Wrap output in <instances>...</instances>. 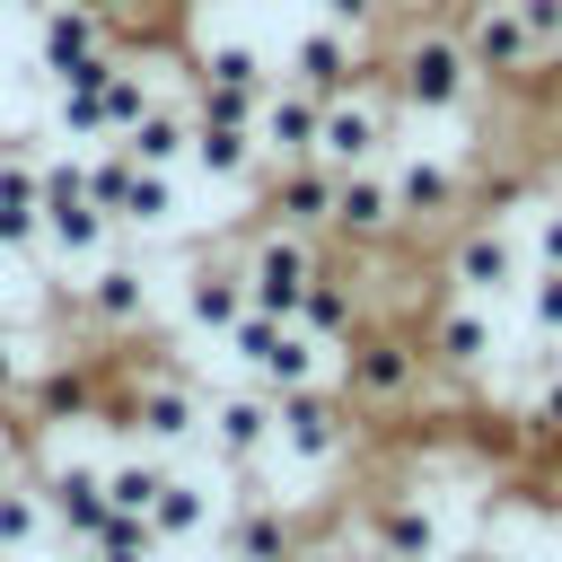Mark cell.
<instances>
[{"mask_svg":"<svg viewBox=\"0 0 562 562\" xmlns=\"http://www.w3.org/2000/svg\"><path fill=\"white\" fill-rule=\"evenodd\" d=\"M220 351H228L263 395H281V386H316V378L334 369V342H316L299 316H272V307H237V325L220 334Z\"/></svg>","mask_w":562,"mask_h":562,"instance_id":"3","label":"cell"},{"mask_svg":"<svg viewBox=\"0 0 562 562\" xmlns=\"http://www.w3.org/2000/svg\"><path fill=\"white\" fill-rule=\"evenodd\" d=\"M114 220L88 202V193H53L44 211H35V255H61V263H97V255H114Z\"/></svg>","mask_w":562,"mask_h":562,"instance_id":"23","label":"cell"},{"mask_svg":"<svg viewBox=\"0 0 562 562\" xmlns=\"http://www.w3.org/2000/svg\"><path fill=\"white\" fill-rule=\"evenodd\" d=\"M439 562H509V553L483 544V536H465V544H439Z\"/></svg>","mask_w":562,"mask_h":562,"instance_id":"40","label":"cell"},{"mask_svg":"<svg viewBox=\"0 0 562 562\" xmlns=\"http://www.w3.org/2000/svg\"><path fill=\"white\" fill-rule=\"evenodd\" d=\"M184 167H202L211 184H263V149H255V132H237V123H193Z\"/></svg>","mask_w":562,"mask_h":562,"instance_id":"25","label":"cell"},{"mask_svg":"<svg viewBox=\"0 0 562 562\" xmlns=\"http://www.w3.org/2000/svg\"><path fill=\"white\" fill-rule=\"evenodd\" d=\"M395 237H404V220H395L386 158H378V167H342V176H334V211H325V246L378 255V246H395Z\"/></svg>","mask_w":562,"mask_h":562,"instance_id":"12","label":"cell"},{"mask_svg":"<svg viewBox=\"0 0 562 562\" xmlns=\"http://www.w3.org/2000/svg\"><path fill=\"white\" fill-rule=\"evenodd\" d=\"M386 9H395V0H325V18H334V26H360V35H378Z\"/></svg>","mask_w":562,"mask_h":562,"instance_id":"38","label":"cell"},{"mask_svg":"<svg viewBox=\"0 0 562 562\" xmlns=\"http://www.w3.org/2000/svg\"><path fill=\"white\" fill-rule=\"evenodd\" d=\"M132 167H140V158H132L123 140H105L97 158H79V193H88V202L114 220V211H123V193H132Z\"/></svg>","mask_w":562,"mask_h":562,"instance_id":"32","label":"cell"},{"mask_svg":"<svg viewBox=\"0 0 562 562\" xmlns=\"http://www.w3.org/2000/svg\"><path fill=\"white\" fill-rule=\"evenodd\" d=\"M255 202H263V220H281V228H299V237H325V211H334V167H316V158H299V167H263Z\"/></svg>","mask_w":562,"mask_h":562,"instance_id":"22","label":"cell"},{"mask_svg":"<svg viewBox=\"0 0 562 562\" xmlns=\"http://www.w3.org/2000/svg\"><path fill=\"white\" fill-rule=\"evenodd\" d=\"M334 386H342V404L369 422V413H413V404L439 386V369L422 360V334L369 316L351 342H334Z\"/></svg>","mask_w":562,"mask_h":562,"instance_id":"2","label":"cell"},{"mask_svg":"<svg viewBox=\"0 0 562 562\" xmlns=\"http://www.w3.org/2000/svg\"><path fill=\"white\" fill-rule=\"evenodd\" d=\"M176 220V167H132V193L114 211V228H167Z\"/></svg>","mask_w":562,"mask_h":562,"instance_id":"31","label":"cell"},{"mask_svg":"<svg viewBox=\"0 0 562 562\" xmlns=\"http://www.w3.org/2000/svg\"><path fill=\"white\" fill-rule=\"evenodd\" d=\"M492 351H501L492 299H465V290H448V299L430 307V325H422V360H430L448 386H474V378L492 369Z\"/></svg>","mask_w":562,"mask_h":562,"instance_id":"10","label":"cell"},{"mask_svg":"<svg viewBox=\"0 0 562 562\" xmlns=\"http://www.w3.org/2000/svg\"><path fill=\"white\" fill-rule=\"evenodd\" d=\"M386 184H395V220H404V237L448 228V220H465V202H474L465 158H448V149H386Z\"/></svg>","mask_w":562,"mask_h":562,"instance_id":"9","label":"cell"},{"mask_svg":"<svg viewBox=\"0 0 562 562\" xmlns=\"http://www.w3.org/2000/svg\"><path fill=\"white\" fill-rule=\"evenodd\" d=\"M97 465H105V509H140V518H149V501H158V483H167V457L140 448V457H97Z\"/></svg>","mask_w":562,"mask_h":562,"instance_id":"29","label":"cell"},{"mask_svg":"<svg viewBox=\"0 0 562 562\" xmlns=\"http://www.w3.org/2000/svg\"><path fill=\"white\" fill-rule=\"evenodd\" d=\"M518 272H527V237L509 228V211H474L465 202V220L439 228V281L448 290L501 299V290H518Z\"/></svg>","mask_w":562,"mask_h":562,"instance_id":"4","label":"cell"},{"mask_svg":"<svg viewBox=\"0 0 562 562\" xmlns=\"http://www.w3.org/2000/svg\"><path fill=\"white\" fill-rule=\"evenodd\" d=\"M9 474H26V448H0V483H9Z\"/></svg>","mask_w":562,"mask_h":562,"instance_id":"42","label":"cell"},{"mask_svg":"<svg viewBox=\"0 0 562 562\" xmlns=\"http://www.w3.org/2000/svg\"><path fill=\"white\" fill-rule=\"evenodd\" d=\"M299 325H307L316 342H351V334L369 325V281H360V263H334V246H325L316 281L299 290Z\"/></svg>","mask_w":562,"mask_h":562,"instance_id":"20","label":"cell"},{"mask_svg":"<svg viewBox=\"0 0 562 562\" xmlns=\"http://www.w3.org/2000/svg\"><path fill=\"white\" fill-rule=\"evenodd\" d=\"M79 325H88V342H114V334H140L149 325V272L123 246L79 272Z\"/></svg>","mask_w":562,"mask_h":562,"instance_id":"14","label":"cell"},{"mask_svg":"<svg viewBox=\"0 0 562 562\" xmlns=\"http://www.w3.org/2000/svg\"><path fill=\"white\" fill-rule=\"evenodd\" d=\"M351 439H360V413L342 404V386L316 378V386H281V395H272V448L299 457L307 474H316V465L334 474V465L351 457Z\"/></svg>","mask_w":562,"mask_h":562,"instance_id":"8","label":"cell"},{"mask_svg":"<svg viewBox=\"0 0 562 562\" xmlns=\"http://www.w3.org/2000/svg\"><path fill=\"white\" fill-rule=\"evenodd\" d=\"M184 79H193V88H272V70H263V53H255V44H237V35H220V44H202V53L184 61Z\"/></svg>","mask_w":562,"mask_h":562,"instance_id":"28","label":"cell"},{"mask_svg":"<svg viewBox=\"0 0 562 562\" xmlns=\"http://www.w3.org/2000/svg\"><path fill=\"white\" fill-rule=\"evenodd\" d=\"M448 18H457V44H465L474 79L518 88V79H536V70H544V61H536V35L518 26V9H509V0H457Z\"/></svg>","mask_w":562,"mask_h":562,"instance_id":"11","label":"cell"},{"mask_svg":"<svg viewBox=\"0 0 562 562\" xmlns=\"http://www.w3.org/2000/svg\"><path fill=\"white\" fill-rule=\"evenodd\" d=\"M369 61H378V35H360V26H334V18H316V26H307V35L290 44V70H281V79H299V88L334 97V88L369 79Z\"/></svg>","mask_w":562,"mask_h":562,"instance_id":"16","label":"cell"},{"mask_svg":"<svg viewBox=\"0 0 562 562\" xmlns=\"http://www.w3.org/2000/svg\"><path fill=\"white\" fill-rule=\"evenodd\" d=\"M527 325L562 342V263H527Z\"/></svg>","mask_w":562,"mask_h":562,"instance_id":"34","label":"cell"},{"mask_svg":"<svg viewBox=\"0 0 562 562\" xmlns=\"http://www.w3.org/2000/svg\"><path fill=\"white\" fill-rule=\"evenodd\" d=\"M0 448H26V430H18V404L0 395Z\"/></svg>","mask_w":562,"mask_h":562,"instance_id":"41","label":"cell"},{"mask_svg":"<svg viewBox=\"0 0 562 562\" xmlns=\"http://www.w3.org/2000/svg\"><path fill=\"white\" fill-rule=\"evenodd\" d=\"M439 544H448V518L422 483H395L369 501V562H439Z\"/></svg>","mask_w":562,"mask_h":562,"instance_id":"15","label":"cell"},{"mask_svg":"<svg viewBox=\"0 0 562 562\" xmlns=\"http://www.w3.org/2000/svg\"><path fill=\"white\" fill-rule=\"evenodd\" d=\"M527 263H562V193L544 202V220H536V246H527Z\"/></svg>","mask_w":562,"mask_h":562,"instance_id":"39","label":"cell"},{"mask_svg":"<svg viewBox=\"0 0 562 562\" xmlns=\"http://www.w3.org/2000/svg\"><path fill=\"white\" fill-rule=\"evenodd\" d=\"M281 562H334V553H325V544H290Z\"/></svg>","mask_w":562,"mask_h":562,"instance_id":"43","label":"cell"},{"mask_svg":"<svg viewBox=\"0 0 562 562\" xmlns=\"http://www.w3.org/2000/svg\"><path fill=\"white\" fill-rule=\"evenodd\" d=\"M527 430H536V439H562V378H544V386L527 395Z\"/></svg>","mask_w":562,"mask_h":562,"instance_id":"37","label":"cell"},{"mask_svg":"<svg viewBox=\"0 0 562 562\" xmlns=\"http://www.w3.org/2000/svg\"><path fill=\"white\" fill-rule=\"evenodd\" d=\"M184 140H193V105H184V88H158V105L123 132V149H132L140 167H184Z\"/></svg>","mask_w":562,"mask_h":562,"instance_id":"26","label":"cell"},{"mask_svg":"<svg viewBox=\"0 0 562 562\" xmlns=\"http://www.w3.org/2000/svg\"><path fill=\"white\" fill-rule=\"evenodd\" d=\"M202 439L228 457V465H263L272 457V395L246 378V386H228V395H211L202 404Z\"/></svg>","mask_w":562,"mask_h":562,"instance_id":"21","label":"cell"},{"mask_svg":"<svg viewBox=\"0 0 562 562\" xmlns=\"http://www.w3.org/2000/svg\"><path fill=\"white\" fill-rule=\"evenodd\" d=\"M202 386L184 378V369H140L123 395H114V413H97L105 430H132L140 448H158V457H176V448H193L202 439Z\"/></svg>","mask_w":562,"mask_h":562,"instance_id":"5","label":"cell"},{"mask_svg":"<svg viewBox=\"0 0 562 562\" xmlns=\"http://www.w3.org/2000/svg\"><path fill=\"white\" fill-rule=\"evenodd\" d=\"M237 307H246V272H237V255H228V246H220V255H193L184 281H176V316H184V334L220 342V334L237 325Z\"/></svg>","mask_w":562,"mask_h":562,"instance_id":"17","label":"cell"},{"mask_svg":"<svg viewBox=\"0 0 562 562\" xmlns=\"http://www.w3.org/2000/svg\"><path fill=\"white\" fill-rule=\"evenodd\" d=\"M44 360H53V351H44V342H26V334H18V325H0V395H9V404H18V395H26V378H35V369H44Z\"/></svg>","mask_w":562,"mask_h":562,"instance_id":"35","label":"cell"},{"mask_svg":"<svg viewBox=\"0 0 562 562\" xmlns=\"http://www.w3.org/2000/svg\"><path fill=\"white\" fill-rule=\"evenodd\" d=\"M553 167H562V158H553Z\"/></svg>","mask_w":562,"mask_h":562,"instance_id":"45","label":"cell"},{"mask_svg":"<svg viewBox=\"0 0 562 562\" xmlns=\"http://www.w3.org/2000/svg\"><path fill=\"white\" fill-rule=\"evenodd\" d=\"M228 255H237V272H246V307L299 316V290H307L316 263H325V237H299V228H281V220H255Z\"/></svg>","mask_w":562,"mask_h":562,"instance_id":"7","label":"cell"},{"mask_svg":"<svg viewBox=\"0 0 562 562\" xmlns=\"http://www.w3.org/2000/svg\"><path fill=\"white\" fill-rule=\"evenodd\" d=\"M202 527H211V492L167 465V483H158V501H149V536H202Z\"/></svg>","mask_w":562,"mask_h":562,"instance_id":"30","label":"cell"},{"mask_svg":"<svg viewBox=\"0 0 562 562\" xmlns=\"http://www.w3.org/2000/svg\"><path fill=\"white\" fill-rule=\"evenodd\" d=\"M26 483H35V501H44V527H61L70 544H88L97 536V518H105V465L97 457H26Z\"/></svg>","mask_w":562,"mask_h":562,"instance_id":"13","label":"cell"},{"mask_svg":"<svg viewBox=\"0 0 562 562\" xmlns=\"http://www.w3.org/2000/svg\"><path fill=\"white\" fill-rule=\"evenodd\" d=\"M290 544H299V518H290L281 501L246 492V501H237V518H228V562H281Z\"/></svg>","mask_w":562,"mask_h":562,"instance_id":"27","label":"cell"},{"mask_svg":"<svg viewBox=\"0 0 562 562\" xmlns=\"http://www.w3.org/2000/svg\"><path fill=\"white\" fill-rule=\"evenodd\" d=\"M9 9H26V18H35V9H44V0H9Z\"/></svg>","mask_w":562,"mask_h":562,"instance_id":"44","label":"cell"},{"mask_svg":"<svg viewBox=\"0 0 562 562\" xmlns=\"http://www.w3.org/2000/svg\"><path fill=\"white\" fill-rule=\"evenodd\" d=\"M123 35L88 9V0H44L35 9V70H53V79H70L79 61H97V53H114Z\"/></svg>","mask_w":562,"mask_h":562,"instance_id":"18","label":"cell"},{"mask_svg":"<svg viewBox=\"0 0 562 562\" xmlns=\"http://www.w3.org/2000/svg\"><path fill=\"white\" fill-rule=\"evenodd\" d=\"M316 88H299V79H272L263 88V105H255V149H263V167H299V158H316Z\"/></svg>","mask_w":562,"mask_h":562,"instance_id":"19","label":"cell"},{"mask_svg":"<svg viewBox=\"0 0 562 562\" xmlns=\"http://www.w3.org/2000/svg\"><path fill=\"white\" fill-rule=\"evenodd\" d=\"M395 97L378 88V79H351V88H334L325 105H316V167H378L386 149H395Z\"/></svg>","mask_w":562,"mask_h":562,"instance_id":"6","label":"cell"},{"mask_svg":"<svg viewBox=\"0 0 562 562\" xmlns=\"http://www.w3.org/2000/svg\"><path fill=\"white\" fill-rule=\"evenodd\" d=\"M474 61L457 44V18H404L386 44V97L395 114H465L474 105Z\"/></svg>","mask_w":562,"mask_h":562,"instance_id":"1","label":"cell"},{"mask_svg":"<svg viewBox=\"0 0 562 562\" xmlns=\"http://www.w3.org/2000/svg\"><path fill=\"white\" fill-rule=\"evenodd\" d=\"M35 422H97L105 413V386H97V369L79 360V351H61V360H44L35 378H26V395H18Z\"/></svg>","mask_w":562,"mask_h":562,"instance_id":"24","label":"cell"},{"mask_svg":"<svg viewBox=\"0 0 562 562\" xmlns=\"http://www.w3.org/2000/svg\"><path fill=\"white\" fill-rule=\"evenodd\" d=\"M35 536H44V501H35L26 474H9L0 483V562L9 553H35Z\"/></svg>","mask_w":562,"mask_h":562,"instance_id":"33","label":"cell"},{"mask_svg":"<svg viewBox=\"0 0 562 562\" xmlns=\"http://www.w3.org/2000/svg\"><path fill=\"white\" fill-rule=\"evenodd\" d=\"M88 9H97L114 35H158V26H167V9H158V0H88Z\"/></svg>","mask_w":562,"mask_h":562,"instance_id":"36","label":"cell"}]
</instances>
